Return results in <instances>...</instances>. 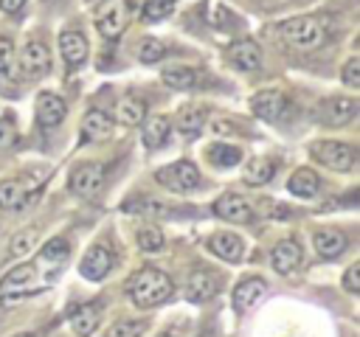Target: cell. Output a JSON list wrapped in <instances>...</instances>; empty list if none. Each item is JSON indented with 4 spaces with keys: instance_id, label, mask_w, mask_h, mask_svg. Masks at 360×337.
Masks as SVG:
<instances>
[{
    "instance_id": "d6986e66",
    "label": "cell",
    "mask_w": 360,
    "mask_h": 337,
    "mask_svg": "<svg viewBox=\"0 0 360 337\" xmlns=\"http://www.w3.org/2000/svg\"><path fill=\"white\" fill-rule=\"evenodd\" d=\"M48 62H51V56H48V45H42V42H28L25 48H22V56H20V65H22V70L25 73H31V76H37V73H42V70H48Z\"/></svg>"
},
{
    "instance_id": "5bb4252c",
    "label": "cell",
    "mask_w": 360,
    "mask_h": 337,
    "mask_svg": "<svg viewBox=\"0 0 360 337\" xmlns=\"http://www.w3.org/2000/svg\"><path fill=\"white\" fill-rule=\"evenodd\" d=\"M112 135V118L104 110H90L82 118V140H107Z\"/></svg>"
},
{
    "instance_id": "f6af8a7d",
    "label": "cell",
    "mask_w": 360,
    "mask_h": 337,
    "mask_svg": "<svg viewBox=\"0 0 360 337\" xmlns=\"http://www.w3.org/2000/svg\"><path fill=\"white\" fill-rule=\"evenodd\" d=\"M87 3H96V0H87Z\"/></svg>"
},
{
    "instance_id": "7c38bea8",
    "label": "cell",
    "mask_w": 360,
    "mask_h": 337,
    "mask_svg": "<svg viewBox=\"0 0 360 337\" xmlns=\"http://www.w3.org/2000/svg\"><path fill=\"white\" fill-rule=\"evenodd\" d=\"M110 267H112V256H110V250L101 247V244H96V247L87 250V256H84V261H82L79 270H82L84 278H90V281H101V278L110 272Z\"/></svg>"
},
{
    "instance_id": "ee69618b",
    "label": "cell",
    "mask_w": 360,
    "mask_h": 337,
    "mask_svg": "<svg viewBox=\"0 0 360 337\" xmlns=\"http://www.w3.org/2000/svg\"><path fill=\"white\" fill-rule=\"evenodd\" d=\"M197 337H208V334H197Z\"/></svg>"
},
{
    "instance_id": "d6a6232c",
    "label": "cell",
    "mask_w": 360,
    "mask_h": 337,
    "mask_svg": "<svg viewBox=\"0 0 360 337\" xmlns=\"http://www.w3.org/2000/svg\"><path fill=\"white\" fill-rule=\"evenodd\" d=\"M138 247L146 250V253L160 250V247H163V233H160L158 227H143V230L138 233Z\"/></svg>"
},
{
    "instance_id": "60d3db41",
    "label": "cell",
    "mask_w": 360,
    "mask_h": 337,
    "mask_svg": "<svg viewBox=\"0 0 360 337\" xmlns=\"http://www.w3.org/2000/svg\"><path fill=\"white\" fill-rule=\"evenodd\" d=\"M22 3H25V0H0V11H8V14H14L17 8H22Z\"/></svg>"
},
{
    "instance_id": "74e56055",
    "label": "cell",
    "mask_w": 360,
    "mask_h": 337,
    "mask_svg": "<svg viewBox=\"0 0 360 337\" xmlns=\"http://www.w3.org/2000/svg\"><path fill=\"white\" fill-rule=\"evenodd\" d=\"M11 59H14V48H11V39H0V76H8L11 70Z\"/></svg>"
},
{
    "instance_id": "ac0fdd59",
    "label": "cell",
    "mask_w": 360,
    "mask_h": 337,
    "mask_svg": "<svg viewBox=\"0 0 360 337\" xmlns=\"http://www.w3.org/2000/svg\"><path fill=\"white\" fill-rule=\"evenodd\" d=\"M264 292H267V284L262 281V278H245V281H239L236 284V289H233V303H236V309H248V306H253L256 300H262L264 298Z\"/></svg>"
},
{
    "instance_id": "9a60e30c",
    "label": "cell",
    "mask_w": 360,
    "mask_h": 337,
    "mask_svg": "<svg viewBox=\"0 0 360 337\" xmlns=\"http://www.w3.org/2000/svg\"><path fill=\"white\" fill-rule=\"evenodd\" d=\"M101 323V306L98 303H84L70 315V329L76 337H90Z\"/></svg>"
},
{
    "instance_id": "d4e9b609",
    "label": "cell",
    "mask_w": 360,
    "mask_h": 337,
    "mask_svg": "<svg viewBox=\"0 0 360 337\" xmlns=\"http://www.w3.org/2000/svg\"><path fill=\"white\" fill-rule=\"evenodd\" d=\"M273 174H276V163L270 157H256L245 168V183L248 185H264L273 180Z\"/></svg>"
},
{
    "instance_id": "603a6c76",
    "label": "cell",
    "mask_w": 360,
    "mask_h": 337,
    "mask_svg": "<svg viewBox=\"0 0 360 337\" xmlns=\"http://www.w3.org/2000/svg\"><path fill=\"white\" fill-rule=\"evenodd\" d=\"M323 115H326L329 124L340 126V124H346L357 115V101L354 98H329L326 107H323Z\"/></svg>"
},
{
    "instance_id": "836d02e7",
    "label": "cell",
    "mask_w": 360,
    "mask_h": 337,
    "mask_svg": "<svg viewBox=\"0 0 360 337\" xmlns=\"http://www.w3.org/2000/svg\"><path fill=\"white\" fill-rule=\"evenodd\" d=\"M143 329H146V323H141V320H121L107 331V337H141Z\"/></svg>"
},
{
    "instance_id": "e575fe53",
    "label": "cell",
    "mask_w": 360,
    "mask_h": 337,
    "mask_svg": "<svg viewBox=\"0 0 360 337\" xmlns=\"http://www.w3.org/2000/svg\"><path fill=\"white\" fill-rule=\"evenodd\" d=\"M172 11V0H149L146 6H143V20L146 22H155V20H163L166 14Z\"/></svg>"
},
{
    "instance_id": "4dcf8cb0",
    "label": "cell",
    "mask_w": 360,
    "mask_h": 337,
    "mask_svg": "<svg viewBox=\"0 0 360 337\" xmlns=\"http://www.w3.org/2000/svg\"><path fill=\"white\" fill-rule=\"evenodd\" d=\"M208 160H211L214 166H219V168H225V166H236V163L242 160V152H239L236 146H225V143H214V146L208 149Z\"/></svg>"
},
{
    "instance_id": "3957f363",
    "label": "cell",
    "mask_w": 360,
    "mask_h": 337,
    "mask_svg": "<svg viewBox=\"0 0 360 337\" xmlns=\"http://www.w3.org/2000/svg\"><path fill=\"white\" fill-rule=\"evenodd\" d=\"M129 14H132L129 0H104L101 8H98V14H96V28H98V34L107 37V39H115V37L127 28Z\"/></svg>"
},
{
    "instance_id": "484cf974",
    "label": "cell",
    "mask_w": 360,
    "mask_h": 337,
    "mask_svg": "<svg viewBox=\"0 0 360 337\" xmlns=\"http://www.w3.org/2000/svg\"><path fill=\"white\" fill-rule=\"evenodd\" d=\"M65 258H68V242H65V239H51V242L39 250L37 264L45 267V270H56Z\"/></svg>"
},
{
    "instance_id": "4316f807",
    "label": "cell",
    "mask_w": 360,
    "mask_h": 337,
    "mask_svg": "<svg viewBox=\"0 0 360 337\" xmlns=\"http://www.w3.org/2000/svg\"><path fill=\"white\" fill-rule=\"evenodd\" d=\"M166 138H169V121H166L163 115H155V118H149V121L143 124V143H146L149 149L163 146Z\"/></svg>"
},
{
    "instance_id": "9c48e42d",
    "label": "cell",
    "mask_w": 360,
    "mask_h": 337,
    "mask_svg": "<svg viewBox=\"0 0 360 337\" xmlns=\"http://www.w3.org/2000/svg\"><path fill=\"white\" fill-rule=\"evenodd\" d=\"M250 110H253L262 121H278V118H284V112H287V98H284L278 90H262V93L253 95Z\"/></svg>"
},
{
    "instance_id": "7a4b0ae2",
    "label": "cell",
    "mask_w": 360,
    "mask_h": 337,
    "mask_svg": "<svg viewBox=\"0 0 360 337\" xmlns=\"http://www.w3.org/2000/svg\"><path fill=\"white\" fill-rule=\"evenodd\" d=\"M281 37L295 45V48H318L326 37H329V28H326V20L323 17H315V14H307V17H292L287 22L278 25Z\"/></svg>"
},
{
    "instance_id": "7402d4cb",
    "label": "cell",
    "mask_w": 360,
    "mask_h": 337,
    "mask_svg": "<svg viewBox=\"0 0 360 337\" xmlns=\"http://www.w3.org/2000/svg\"><path fill=\"white\" fill-rule=\"evenodd\" d=\"M200 79H202V76H200L197 70L186 67V65H172V67L163 70V81H166L169 87H174V90H191V87L200 84Z\"/></svg>"
},
{
    "instance_id": "ba28073f",
    "label": "cell",
    "mask_w": 360,
    "mask_h": 337,
    "mask_svg": "<svg viewBox=\"0 0 360 337\" xmlns=\"http://www.w3.org/2000/svg\"><path fill=\"white\" fill-rule=\"evenodd\" d=\"M104 166L101 163H87V166H79L73 174H70V188L82 197H93L101 185H104Z\"/></svg>"
},
{
    "instance_id": "4fadbf2b",
    "label": "cell",
    "mask_w": 360,
    "mask_h": 337,
    "mask_svg": "<svg viewBox=\"0 0 360 337\" xmlns=\"http://www.w3.org/2000/svg\"><path fill=\"white\" fill-rule=\"evenodd\" d=\"M59 51L68 67H79L87 59V39L79 31H65L59 34Z\"/></svg>"
},
{
    "instance_id": "52a82bcc",
    "label": "cell",
    "mask_w": 360,
    "mask_h": 337,
    "mask_svg": "<svg viewBox=\"0 0 360 337\" xmlns=\"http://www.w3.org/2000/svg\"><path fill=\"white\" fill-rule=\"evenodd\" d=\"M228 62L239 70H259L262 67V48L253 39H236L225 51Z\"/></svg>"
},
{
    "instance_id": "e0dca14e",
    "label": "cell",
    "mask_w": 360,
    "mask_h": 337,
    "mask_svg": "<svg viewBox=\"0 0 360 337\" xmlns=\"http://www.w3.org/2000/svg\"><path fill=\"white\" fill-rule=\"evenodd\" d=\"M298 264H301V247H298V242L284 239V242H278V244L273 247V267H276V272L287 275V272H292Z\"/></svg>"
},
{
    "instance_id": "8fae6325",
    "label": "cell",
    "mask_w": 360,
    "mask_h": 337,
    "mask_svg": "<svg viewBox=\"0 0 360 337\" xmlns=\"http://www.w3.org/2000/svg\"><path fill=\"white\" fill-rule=\"evenodd\" d=\"M214 213H217L219 219H225V222H236V225L250 222V216H253L248 199L239 197V194H222V197L214 202Z\"/></svg>"
},
{
    "instance_id": "8d00e7d4",
    "label": "cell",
    "mask_w": 360,
    "mask_h": 337,
    "mask_svg": "<svg viewBox=\"0 0 360 337\" xmlns=\"http://www.w3.org/2000/svg\"><path fill=\"white\" fill-rule=\"evenodd\" d=\"M34 239H37V236H34V230L17 233V236H14V242H11V253H14V256H25V253L34 247Z\"/></svg>"
},
{
    "instance_id": "30bf717a",
    "label": "cell",
    "mask_w": 360,
    "mask_h": 337,
    "mask_svg": "<svg viewBox=\"0 0 360 337\" xmlns=\"http://www.w3.org/2000/svg\"><path fill=\"white\" fill-rule=\"evenodd\" d=\"M217 289H219V278L211 270H194L186 284V298L191 303H202V300H211Z\"/></svg>"
},
{
    "instance_id": "f1b7e54d",
    "label": "cell",
    "mask_w": 360,
    "mask_h": 337,
    "mask_svg": "<svg viewBox=\"0 0 360 337\" xmlns=\"http://www.w3.org/2000/svg\"><path fill=\"white\" fill-rule=\"evenodd\" d=\"M202 124H205V112H202L200 107H186V110H180V115H177V126H180V132H183L186 138H194V135L202 129Z\"/></svg>"
},
{
    "instance_id": "5b68a950",
    "label": "cell",
    "mask_w": 360,
    "mask_h": 337,
    "mask_svg": "<svg viewBox=\"0 0 360 337\" xmlns=\"http://www.w3.org/2000/svg\"><path fill=\"white\" fill-rule=\"evenodd\" d=\"M312 157L332 171H349L354 166V149L349 143H338V140L312 143Z\"/></svg>"
},
{
    "instance_id": "f546056e",
    "label": "cell",
    "mask_w": 360,
    "mask_h": 337,
    "mask_svg": "<svg viewBox=\"0 0 360 337\" xmlns=\"http://www.w3.org/2000/svg\"><path fill=\"white\" fill-rule=\"evenodd\" d=\"M22 197H25V185L20 180H6L0 183V208L11 211V208H20L22 205Z\"/></svg>"
},
{
    "instance_id": "8992f818",
    "label": "cell",
    "mask_w": 360,
    "mask_h": 337,
    "mask_svg": "<svg viewBox=\"0 0 360 337\" xmlns=\"http://www.w3.org/2000/svg\"><path fill=\"white\" fill-rule=\"evenodd\" d=\"M158 183L172 188V191H191V188L200 185V171L191 163L180 160V163H172V166L160 168L158 171Z\"/></svg>"
},
{
    "instance_id": "cb8c5ba5",
    "label": "cell",
    "mask_w": 360,
    "mask_h": 337,
    "mask_svg": "<svg viewBox=\"0 0 360 337\" xmlns=\"http://www.w3.org/2000/svg\"><path fill=\"white\" fill-rule=\"evenodd\" d=\"M287 188H290L295 197H304V199H309V197H315V194H318V188H321V180H318V174H315L312 168H298V171L290 177Z\"/></svg>"
},
{
    "instance_id": "ffe728a7",
    "label": "cell",
    "mask_w": 360,
    "mask_h": 337,
    "mask_svg": "<svg viewBox=\"0 0 360 337\" xmlns=\"http://www.w3.org/2000/svg\"><path fill=\"white\" fill-rule=\"evenodd\" d=\"M211 253L225 258V261H239L242 258V239L236 233H214L208 242Z\"/></svg>"
},
{
    "instance_id": "2e32d148",
    "label": "cell",
    "mask_w": 360,
    "mask_h": 337,
    "mask_svg": "<svg viewBox=\"0 0 360 337\" xmlns=\"http://www.w3.org/2000/svg\"><path fill=\"white\" fill-rule=\"evenodd\" d=\"M37 115H39V124H42V126L53 129V126H59L62 118H65V101H62L59 95H53V93H42V95L37 98Z\"/></svg>"
},
{
    "instance_id": "b9f144b4",
    "label": "cell",
    "mask_w": 360,
    "mask_h": 337,
    "mask_svg": "<svg viewBox=\"0 0 360 337\" xmlns=\"http://www.w3.org/2000/svg\"><path fill=\"white\" fill-rule=\"evenodd\" d=\"M211 129H214L217 135H231V132H233V126H231L228 121H214V126H211Z\"/></svg>"
},
{
    "instance_id": "44dd1931",
    "label": "cell",
    "mask_w": 360,
    "mask_h": 337,
    "mask_svg": "<svg viewBox=\"0 0 360 337\" xmlns=\"http://www.w3.org/2000/svg\"><path fill=\"white\" fill-rule=\"evenodd\" d=\"M312 242H315L318 256H323V258H338L346 250V236L338 230H318L312 236Z\"/></svg>"
},
{
    "instance_id": "83f0119b",
    "label": "cell",
    "mask_w": 360,
    "mask_h": 337,
    "mask_svg": "<svg viewBox=\"0 0 360 337\" xmlns=\"http://www.w3.org/2000/svg\"><path fill=\"white\" fill-rule=\"evenodd\" d=\"M146 115V101H141L138 95H127L118 104V121L121 124H141Z\"/></svg>"
},
{
    "instance_id": "bcb514c9",
    "label": "cell",
    "mask_w": 360,
    "mask_h": 337,
    "mask_svg": "<svg viewBox=\"0 0 360 337\" xmlns=\"http://www.w3.org/2000/svg\"><path fill=\"white\" fill-rule=\"evenodd\" d=\"M160 337H169V334H160Z\"/></svg>"
},
{
    "instance_id": "ab89813d",
    "label": "cell",
    "mask_w": 360,
    "mask_h": 337,
    "mask_svg": "<svg viewBox=\"0 0 360 337\" xmlns=\"http://www.w3.org/2000/svg\"><path fill=\"white\" fill-rule=\"evenodd\" d=\"M11 138H14V126H11V121H8V118H0V146H8Z\"/></svg>"
},
{
    "instance_id": "d590c367",
    "label": "cell",
    "mask_w": 360,
    "mask_h": 337,
    "mask_svg": "<svg viewBox=\"0 0 360 337\" xmlns=\"http://www.w3.org/2000/svg\"><path fill=\"white\" fill-rule=\"evenodd\" d=\"M343 84L346 87H360V59L357 56H352L343 65Z\"/></svg>"
},
{
    "instance_id": "6da1fadb",
    "label": "cell",
    "mask_w": 360,
    "mask_h": 337,
    "mask_svg": "<svg viewBox=\"0 0 360 337\" xmlns=\"http://www.w3.org/2000/svg\"><path fill=\"white\" fill-rule=\"evenodd\" d=\"M172 292H174V286H172L169 275L160 272V270H155V267H143V270H138V272L127 281V295H129V300H132L135 306H143V309L169 300Z\"/></svg>"
},
{
    "instance_id": "277c9868",
    "label": "cell",
    "mask_w": 360,
    "mask_h": 337,
    "mask_svg": "<svg viewBox=\"0 0 360 337\" xmlns=\"http://www.w3.org/2000/svg\"><path fill=\"white\" fill-rule=\"evenodd\" d=\"M39 289V278H37V264H20L14 270H8L0 278V300H11L20 295H28Z\"/></svg>"
},
{
    "instance_id": "1f68e13d",
    "label": "cell",
    "mask_w": 360,
    "mask_h": 337,
    "mask_svg": "<svg viewBox=\"0 0 360 337\" xmlns=\"http://www.w3.org/2000/svg\"><path fill=\"white\" fill-rule=\"evenodd\" d=\"M166 56V45L160 39H141L138 42V59L143 65H152V62H160Z\"/></svg>"
},
{
    "instance_id": "7bdbcfd3",
    "label": "cell",
    "mask_w": 360,
    "mask_h": 337,
    "mask_svg": "<svg viewBox=\"0 0 360 337\" xmlns=\"http://www.w3.org/2000/svg\"><path fill=\"white\" fill-rule=\"evenodd\" d=\"M20 337H37V334H20Z\"/></svg>"
},
{
    "instance_id": "f35d334b",
    "label": "cell",
    "mask_w": 360,
    "mask_h": 337,
    "mask_svg": "<svg viewBox=\"0 0 360 337\" xmlns=\"http://www.w3.org/2000/svg\"><path fill=\"white\" fill-rule=\"evenodd\" d=\"M343 286H346L349 292H360V264H352V267L346 270V275H343Z\"/></svg>"
}]
</instances>
